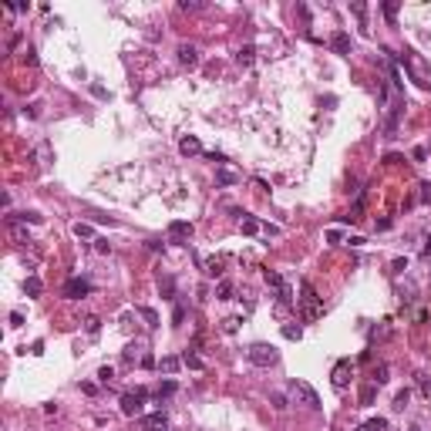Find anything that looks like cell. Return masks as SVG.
I'll list each match as a JSON object with an SVG mask.
<instances>
[{
	"mask_svg": "<svg viewBox=\"0 0 431 431\" xmlns=\"http://www.w3.org/2000/svg\"><path fill=\"white\" fill-rule=\"evenodd\" d=\"M300 313L303 320H320L323 317V300L317 297V290L310 286V280H300Z\"/></svg>",
	"mask_w": 431,
	"mask_h": 431,
	"instance_id": "1",
	"label": "cell"
},
{
	"mask_svg": "<svg viewBox=\"0 0 431 431\" xmlns=\"http://www.w3.org/2000/svg\"><path fill=\"white\" fill-rule=\"evenodd\" d=\"M290 397H293V404H303V408H310V411H320L317 391H313L307 381H300V377H293V381H290Z\"/></svg>",
	"mask_w": 431,
	"mask_h": 431,
	"instance_id": "2",
	"label": "cell"
},
{
	"mask_svg": "<svg viewBox=\"0 0 431 431\" xmlns=\"http://www.w3.org/2000/svg\"><path fill=\"white\" fill-rule=\"evenodd\" d=\"M246 360L256 364V367H273V364L280 360V351H276L273 344H253V347L246 351Z\"/></svg>",
	"mask_w": 431,
	"mask_h": 431,
	"instance_id": "3",
	"label": "cell"
},
{
	"mask_svg": "<svg viewBox=\"0 0 431 431\" xmlns=\"http://www.w3.org/2000/svg\"><path fill=\"white\" fill-rule=\"evenodd\" d=\"M149 401V391L145 388H135V391H128V394H121V414L125 418H135V414H142V404Z\"/></svg>",
	"mask_w": 431,
	"mask_h": 431,
	"instance_id": "4",
	"label": "cell"
},
{
	"mask_svg": "<svg viewBox=\"0 0 431 431\" xmlns=\"http://www.w3.org/2000/svg\"><path fill=\"white\" fill-rule=\"evenodd\" d=\"M61 297H68V300H84V297H91V283L84 280V276H71V280L61 286Z\"/></svg>",
	"mask_w": 431,
	"mask_h": 431,
	"instance_id": "5",
	"label": "cell"
},
{
	"mask_svg": "<svg viewBox=\"0 0 431 431\" xmlns=\"http://www.w3.org/2000/svg\"><path fill=\"white\" fill-rule=\"evenodd\" d=\"M401 115H404V94H397V98H394V105L388 108V118H384V135H388V138H394V135H397Z\"/></svg>",
	"mask_w": 431,
	"mask_h": 431,
	"instance_id": "6",
	"label": "cell"
},
{
	"mask_svg": "<svg viewBox=\"0 0 431 431\" xmlns=\"http://www.w3.org/2000/svg\"><path fill=\"white\" fill-rule=\"evenodd\" d=\"M189 236H192V223H186V219L169 223V239H175V243H189Z\"/></svg>",
	"mask_w": 431,
	"mask_h": 431,
	"instance_id": "7",
	"label": "cell"
},
{
	"mask_svg": "<svg viewBox=\"0 0 431 431\" xmlns=\"http://www.w3.org/2000/svg\"><path fill=\"white\" fill-rule=\"evenodd\" d=\"M142 431H169V418L162 411L145 414V418H142Z\"/></svg>",
	"mask_w": 431,
	"mask_h": 431,
	"instance_id": "8",
	"label": "cell"
},
{
	"mask_svg": "<svg viewBox=\"0 0 431 431\" xmlns=\"http://www.w3.org/2000/svg\"><path fill=\"white\" fill-rule=\"evenodd\" d=\"M239 229H243V236H256V233H263V223L256 216L243 212V216H239Z\"/></svg>",
	"mask_w": 431,
	"mask_h": 431,
	"instance_id": "9",
	"label": "cell"
},
{
	"mask_svg": "<svg viewBox=\"0 0 431 431\" xmlns=\"http://www.w3.org/2000/svg\"><path fill=\"white\" fill-rule=\"evenodd\" d=\"M330 47H334L337 54H351V34H344V31H334V34H330Z\"/></svg>",
	"mask_w": 431,
	"mask_h": 431,
	"instance_id": "10",
	"label": "cell"
},
{
	"mask_svg": "<svg viewBox=\"0 0 431 431\" xmlns=\"http://www.w3.org/2000/svg\"><path fill=\"white\" fill-rule=\"evenodd\" d=\"M179 64H186V68H196V64H199V51H196L192 44H179Z\"/></svg>",
	"mask_w": 431,
	"mask_h": 431,
	"instance_id": "11",
	"label": "cell"
},
{
	"mask_svg": "<svg viewBox=\"0 0 431 431\" xmlns=\"http://www.w3.org/2000/svg\"><path fill=\"white\" fill-rule=\"evenodd\" d=\"M347 381H351V360H340L334 367V388H347Z\"/></svg>",
	"mask_w": 431,
	"mask_h": 431,
	"instance_id": "12",
	"label": "cell"
},
{
	"mask_svg": "<svg viewBox=\"0 0 431 431\" xmlns=\"http://www.w3.org/2000/svg\"><path fill=\"white\" fill-rule=\"evenodd\" d=\"M179 149H182V155H202V142H199L196 135H186V138L179 142Z\"/></svg>",
	"mask_w": 431,
	"mask_h": 431,
	"instance_id": "13",
	"label": "cell"
},
{
	"mask_svg": "<svg viewBox=\"0 0 431 431\" xmlns=\"http://www.w3.org/2000/svg\"><path fill=\"white\" fill-rule=\"evenodd\" d=\"M216 182H219V186H236V182H239V175H236L233 169H226V165H219V172H216Z\"/></svg>",
	"mask_w": 431,
	"mask_h": 431,
	"instance_id": "14",
	"label": "cell"
},
{
	"mask_svg": "<svg viewBox=\"0 0 431 431\" xmlns=\"http://www.w3.org/2000/svg\"><path fill=\"white\" fill-rule=\"evenodd\" d=\"M374 397H377V384L371 381V384H364V388H360V408L374 404Z\"/></svg>",
	"mask_w": 431,
	"mask_h": 431,
	"instance_id": "15",
	"label": "cell"
},
{
	"mask_svg": "<svg viewBox=\"0 0 431 431\" xmlns=\"http://www.w3.org/2000/svg\"><path fill=\"white\" fill-rule=\"evenodd\" d=\"M24 293H27V297H40V293H44V283H40L38 276H27V280H24Z\"/></svg>",
	"mask_w": 431,
	"mask_h": 431,
	"instance_id": "16",
	"label": "cell"
},
{
	"mask_svg": "<svg viewBox=\"0 0 431 431\" xmlns=\"http://www.w3.org/2000/svg\"><path fill=\"white\" fill-rule=\"evenodd\" d=\"M158 286H162L165 300H172V297H175V280H172L169 273H158Z\"/></svg>",
	"mask_w": 431,
	"mask_h": 431,
	"instance_id": "17",
	"label": "cell"
},
{
	"mask_svg": "<svg viewBox=\"0 0 431 431\" xmlns=\"http://www.w3.org/2000/svg\"><path fill=\"white\" fill-rule=\"evenodd\" d=\"M182 367V357H162L158 360V371H165V374H175Z\"/></svg>",
	"mask_w": 431,
	"mask_h": 431,
	"instance_id": "18",
	"label": "cell"
},
{
	"mask_svg": "<svg viewBox=\"0 0 431 431\" xmlns=\"http://www.w3.org/2000/svg\"><path fill=\"white\" fill-rule=\"evenodd\" d=\"M182 364H186V367H192V371H202V367H206V360H202L199 354H192V351H186V354H182Z\"/></svg>",
	"mask_w": 431,
	"mask_h": 431,
	"instance_id": "19",
	"label": "cell"
},
{
	"mask_svg": "<svg viewBox=\"0 0 431 431\" xmlns=\"http://www.w3.org/2000/svg\"><path fill=\"white\" fill-rule=\"evenodd\" d=\"M253 54H256V47H253V44H246V47H239V51H236V61H239L243 68H249V64H253Z\"/></svg>",
	"mask_w": 431,
	"mask_h": 431,
	"instance_id": "20",
	"label": "cell"
},
{
	"mask_svg": "<svg viewBox=\"0 0 431 431\" xmlns=\"http://www.w3.org/2000/svg\"><path fill=\"white\" fill-rule=\"evenodd\" d=\"M276 303H280V307H290V303H293V286H290V283H283L280 290H276Z\"/></svg>",
	"mask_w": 431,
	"mask_h": 431,
	"instance_id": "21",
	"label": "cell"
},
{
	"mask_svg": "<svg viewBox=\"0 0 431 431\" xmlns=\"http://www.w3.org/2000/svg\"><path fill=\"white\" fill-rule=\"evenodd\" d=\"M408 404H411V391H408V388H404V391H397L394 394V411H404V408H408Z\"/></svg>",
	"mask_w": 431,
	"mask_h": 431,
	"instance_id": "22",
	"label": "cell"
},
{
	"mask_svg": "<svg viewBox=\"0 0 431 431\" xmlns=\"http://www.w3.org/2000/svg\"><path fill=\"white\" fill-rule=\"evenodd\" d=\"M357 431H388V421H384V418H371V421H364Z\"/></svg>",
	"mask_w": 431,
	"mask_h": 431,
	"instance_id": "23",
	"label": "cell"
},
{
	"mask_svg": "<svg viewBox=\"0 0 431 431\" xmlns=\"http://www.w3.org/2000/svg\"><path fill=\"white\" fill-rule=\"evenodd\" d=\"M283 337H286V340H300L303 337V327H300V323H297V327H293V323H283Z\"/></svg>",
	"mask_w": 431,
	"mask_h": 431,
	"instance_id": "24",
	"label": "cell"
},
{
	"mask_svg": "<svg viewBox=\"0 0 431 431\" xmlns=\"http://www.w3.org/2000/svg\"><path fill=\"white\" fill-rule=\"evenodd\" d=\"M216 300H233V283L229 280H223L216 286Z\"/></svg>",
	"mask_w": 431,
	"mask_h": 431,
	"instance_id": "25",
	"label": "cell"
},
{
	"mask_svg": "<svg viewBox=\"0 0 431 431\" xmlns=\"http://www.w3.org/2000/svg\"><path fill=\"white\" fill-rule=\"evenodd\" d=\"M75 236L78 239H94V229L88 223H75Z\"/></svg>",
	"mask_w": 431,
	"mask_h": 431,
	"instance_id": "26",
	"label": "cell"
},
{
	"mask_svg": "<svg viewBox=\"0 0 431 431\" xmlns=\"http://www.w3.org/2000/svg\"><path fill=\"white\" fill-rule=\"evenodd\" d=\"M175 391H179V384H175V381H165V384H158V391H155V394H158V401H162V397H172Z\"/></svg>",
	"mask_w": 431,
	"mask_h": 431,
	"instance_id": "27",
	"label": "cell"
},
{
	"mask_svg": "<svg viewBox=\"0 0 431 431\" xmlns=\"http://www.w3.org/2000/svg\"><path fill=\"white\" fill-rule=\"evenodd\" d=\"M202 266H206V276H223V263L219 260H206Z\"/></svg>",
	"mask_w": 431,
	"mask_h": 431,
	"instance_id": "28",
	"label": "cell"
},
{
	"mask_svg": "<svg viewBox=\"0 0 431 431\" xmlns=\"http://www.w3.org/2000/svg\"><path fill=\"white\" fill-rule=\"evenodd\" d=\"M263 276H266V283H270V286H273V290H280L283 283H286V280H283V276H280V273H276V270H266V273H263Z\"/></svg>",
	"mask_w": 431,
	"mask_h": 431,
	"instance_id": "29",
	"label": "cell"
},
{
	"mask_svg": "<svg viewBox=\"0 0 431 431\" xmlns=\"http://www.w3.org/2000/svg\"><path fill=\"white\" fill-rule=\"evenodd\" d=\"M381 10H384V17L391 20V24H397V3H394V0H388V3H381Z\"/></svg>",
	"mask_w": 431,
	"mask_h": 431,
	"instance_id": "30",
	"label": "cell"
},
{
	"mask_svg": "<svg viewBox=\"0 0 431 431\" xmlns=\"http://www.w3.org/2000/svg\"><path fill=\"white\" fill-rule=\"evenodd\" d=\"M138 313L145 317V323H149V327H158V313H155L152 307H138Z\"/></svg>",
	"mask_w": 431,
	"mask_h": 431,
	"instance_id": "31",
	"label": "cell"
},
{
	"mask_svg": "<svg viewBox=\"0 0 431 431\" xmlns=\"http://www.w3.org/2000/svg\"><path fill=\"white\" fill-rule=\"evenodd\" d=\"M270 401H273V408H276V411H286V408H290V404H286V394H280V391L270 394Z\"/></svg>",
	"mask_w": 431,
	"mask_h": 431,
	"instance_id": "32",
	"label": "cell"
},
{
	"mask_svg": "<svg viewBox=\"0 0 431 431\" xmlns=\"http://www.w3.org/2000/svg\"><path fill=\"white\" fill-rule=\"evenodd\" d=\"M98 381H101V384H112V381H115V371H112V367H101V371H98Z\"/></svg>",
	"mask_w": 431,
	"mask_h": 431,
	"instance_id": "33",
	"label": "cell"
},
{
	"mask_svg": "<svg viewBox=\"0 0 431 431\" xmlns=\"http://www.w3.org/2000/svg\"><path fill=\"white\" fill-rule=\"evenodd\" d=\"M14 239H17V243H31V236H27V229H20L17 223H14Z\"/></svg>",
	"mask_w": 431,
	"mask_h": 431,
	"instance_id": "34",
	"label": "cell"
},
{
	"mask_svg": "<svg viewBox=\"0 0 431 431\" xmlns=\"http://www.w3.org/2000/svg\"><path fill=\"white\" fill-rule=\"evenodd\" d=\"M84 327H88V334H98V330H101V320H98V317H88V320H84Z\"/></svg>",
	"mask_w": 431,
	"mask_h": 431,
	"instance_id": "35",
	"label": "cell"
},
{
	"mask_svg": "<svg viewBox=\"0 0 431 431\" xmlns=\"http://www.w3.org/2000/svg\"><path fill=\"white\" fill-rule=\"evenodd\" d=\"M384 381H388V367H384V364H381V367H377V371H374V384H377V388H381V384H384Z\"/></svg>",
	"mask_w": 431,
	"mask_h": 431,
	"instance_id": "36",
	"label": "cell"
},
{
	"mask_svg": "<svg viewBox=\"0 0 431 431\" xmlns=\"http://www.w3.org/2000/svg\"><path fill=\"white\" fill-rule=\"evenodd\" d=\"M391 270H394V273H404V270H408V260H401V256H397V260L391 263Z\"/></svg>",
	"mask_w": 431,
	"mask_h": 431,
	"instance_id": "37",
	"label": "cell"
},
{
	"mask_svg": "<svg viewBox=\"0 0 431 431\" xmlns=\"http://www.w3.org/2000/svg\"><path fill=\"white\" fill-rule=\"evenodd\" d=\"M135 357H138V347H135V344H131L128 351H125V360H128V364H135ZM138 360H142V357H138Z\"/></svg>",
	"mask_w": 431,
	"mask_h": 431,
	"instance_id": "38",
	"label": "cell"
},
{
	"mask_svg": "<svg viewBox=\"0 0 431 431\" xmlns=\"http://www.w3.org/2000/svg\"><path fill=\"white\" fill-rule=\"evenodd\" d=\"M24 61H27V64H38V51H34V47H27V51H24Z\"/></svg>",
	"mask_w": 431,
	"mask_h": 431,
	"instance_id": "39",
	"label": "cell"
},
{
	"mask_svg": "<svg viewBox=\"0 0 431 431\" xmlns=\"http://www.w3.org/2000/svg\"><path fill=\"white\" fill-rule=\"evenodd\" d=\"M20 323H24V313L14 310V313H10V327H20Z\"/></svg>",
	"mask_w": 431,
	"mask_h": 431,
	"instance_id": "40",
	"label": "cell"
},
{
	"mask_svg": "<svg viewBox=\"0 0 431 431\" xmlns=\"http://www.w3.org/2000/svg\"><path fill=\"white\" fill-rule=\"evenodd\" d=\"M421 202H431V182L421 186Z\"/></svg>",
	"mask_w": 431,
	"mask_h": 431,
	"instance_id": "41",
	"label": "cell"
},
{
	"mask_svg": "<svg viewBox=\"0 0 431 431\" xmlns=\"http://www.w3.org/2000/svg\"><path fill=\"white\" fill-rule=\"evenodd\" d=\"M411 155H414V162H425V158H428V152L421 149V145H418V149H414V152H411Z\"/></svg>",
	"mask_w": 431,
	"mask_h": 431,
	"instance_id": "42",
	"label": "cell"
},
{
	"mask_svg": "<svg viewBox=\"0 0 431 431\" xmlns=\"http://www.w3.org/2000/svg\"><path fill=\"white\" fill-rule=\"evenodd\" d=\"M94 249H98V253H108L112 246H108V239H94Z\"/></svg>",
	"mask_w": 431,
	"mask_h": 431,
	"instance_id": "43",
	"label": "cell"
},
{
	"mask_svg": "<svg viewBox=\"0 0 431 431\" xmlns=\"http://www.w3.org/2000/svg\"><path fill=\"white\" fill-rule=\"evenodd\" d=\"M172 320H175V323H182V320H186V307H175V313H172Z\"/></svg>",
	"mask_w": 431,
	"mask_h": 431,
	"instance_id": "44",
	"label": "cell"
},
{
	"mask_svg": "<svg viewBox=\"0 0 431 431\" xmlns=\"http://www.w3.org/2000/svg\"><path fill=\"white\" fill-rule=\"evenodd\" d=\"M236 323H239V320H233V317L223 320V330H226V334H233V330H236Z\"/></svg>",
	"mask_w": 431,
	"mask_h": 431,
	"instance_id": "45",
	"label": "cell"
},
{
	"mask_svg": "<svg viewBox=\"0 0 431 431\" xmlns=\"http://www.w3.org/2000/svg\"><path fill=\"white\" fill-rule=\"evenodd\" d=\"M91 94H94V98H108V91H105L101 84H91Z\"/></svg>",
	"mask_w": 431,
	"mask_h": 431,
	"instance_id": "46",
	"label": "cell"
},
{
	"mask_svg": "<svg viewBox=\"0 0 431 431\" xmlns=\"http://www.w3.org/2000/svg\"><path fill=\"white\" fill-rule=\"evenodd\" d=\"M263 233H266V236H280V229H276V226H270V223H263Z\"/></svg>",
	"mask_w": 431,
	"mask_h": 431,
	"instance_id": "47",
	"label": "cell"
},
{
	"mask_svg": "<svg viewBox=\"0 0 431 431\" xmlns=\"http://www.w3.org/2000/svg\"><path fill=\"white\" fill-rule=\"evenodd\" d=\"M327 243H334V246L340 243V233H337V229H330V233H327Z\"/></svg>",
	"mask_w": 431,
	"mask_h": 431,
	"instance_id": "48",
	"label": "cell"
},
{
	"mask_svg": "<svg viewBox=\"0 0 431 431\" xmlns=\"http://www.w3.org/2000/svg\"><path fill=\"white\" fill-rule=\"evenodd\" d=\"M421 391H425V394L431 397V377H421Z\"/></svg>",
	"mask_w": 431,
	"mask_h": 431,
	"instance_id": "49",
	"label": "cell"
},
{
	"mask_svg": "<svg viewBox=\"0 0 431 431\" xmlns=\"http://www.w3.org/2000/svg\"><path fill=\"white\" fill-rule=\"evenodd\" d=\"M411 431H421V428H411Z\"/></svg>",
	"mask_w": 431,
	"mask_h": 431,
	"instance_id": "50",
	"label": "cell"
}]
</instances>
